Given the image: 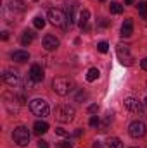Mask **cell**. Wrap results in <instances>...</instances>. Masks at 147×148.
<instances>
[{
  "mask_svg": "<svg viewBox=\"0 0 147 148\" xmlns=\"http://www.w3.org/2000/svg\"><path fill=\"white\" fill-rule=\"evenodd\" d=\"M52 90H54L57 95L66 97V95H69L74 90V81L71 77H68V76H57V77H54V81H52Z\"/></svg>",
  "mask_w": 147,
  "mask_h": 148,
  "instance_id": "6da1fadb",
  "label": "cell"
},
{
  "mask_svg": "<svg viewBox=\"0 0 147 148\" xmlns=\"http://www.w3.org/2000/svg\"><path fill=\"white\" fill-rule=\"evenodd\" d=\"M30 110L35 115H38V117H47L49 112H50V107H49V103L43 98H33L30 102Z\"/></svg>",
  "mask_w": 147,
  "mask_h": 148,
  "instance_id": "7a4b0ae2",
  "label": "cell"
},
{
  "mask_svg": "<svg viewBox=\"0 0 147 148\" xmlns=\"http://www.w3.org/2000/svg\"><path fill=\"white\" fill-rule=\"evenodd\" d=\"M12 140H14V143L17 147H26L30 143V131L24 126H17L12 131Z\"/></svg>",
  "mask_w": 147,
  "mask_h": 148,
  "instance_id": "3957f363",
  "label": "cell"
},
{
  "mask_svg": "<svg viewBox=\"0 0 147 148\" xmlns=\"http://www.w3.org/2000/svg\"><path fill=\"white\" fill-rule=\"evenodd\" d=\"M74 109L71 105H59L57 109H55V119L59 121V122H71L74 119Z\"/></svg>",
  "mask_w": 147,
  "mask_h": 148,
  "instance_id": "277c9868",
  "label": "cell"
},
{
  "mask_svg": "<svg viewBox=\"0 0 147 148\" xmlns=\"http://www.w3.org/2000/svg\"><path fill=\"white\" fill-rule=\"evenodd\" d=\"M47 19L50 21L52 26H59V28H62V26H66L68 16H66L61 9H50L49 14H47Z\"/></svg>",
  "mask_w": 147,
  "mask_h": 148,
  "instance_id": "5b68a950",
  "label": "cell"
},
{
  "mask_svg": "<svg viewBox=\"0 0 147 148\" xmlns=\"http://www.w3.org/2000/svg\"><path fill=\"white\" fill-rule=\"evenodd\" d=\"M116 53H118V59L123 66H132L133 64V55L128 48V45H123V43H118L116 45Z\"/></svg>",
  "mask_w": 147,
  "mask_h": 148,
  "instance_id": "8992f818",
  "label": "cell"
},
{
  "mask_svg": "<svg viewBox=\"0 0 147 148\" xmlns=\"http://www.w3.org/2000/svg\"><path fill=\"white\" fill-rule=\"evenodd\" d=\"M128 133H130L132 138H142V136H146V133H147V126L142 121H133L130 124V127H128Z\"/></svg>",
  "mask_w": 147,
  "mask_h": 148,
  "instance_id": "52a82bcc",
  "label": "cell"
},
{
  "mask_svg": "<svg viewBox=\"0 0 147 148\" xmlns=\"http://www.w3.org/2000/svg\"><path fill=\"white\" fill-rule=\"evenodd\" d=\"M2 79L9 86H17L21 83V76H19V73L16 69H5L3 74H2Z\"/></svg>",
  "mask_w": 147,
  "mask_h": 148,
  "instance_id": "ba28073f",
  "label": "cell"
},
{
  "mask_svg": "<svg viewBox=\"0 0 147 148\" xmlns=\"http://www.w3.org/2000/svg\"><path fill=\"white\" fill-rule=\"evenodd\" d=\"M125 107H126V110L133 112V114H142V112H144L142 102H139V100L133 98V97H128V98L125 100Z\"/></svg>",
  "mask_w": 147,
  "mask_h": 148,
  "instance_id": "9c48e42d",
  "label": "cell"
},
{
  "mask_svg": "<svg viewBox=\"0 0 147 148\" xmlns=\"http://www.w3.org/2000/svg\"><path fill=\"white\" fill-rule=\"evenodd\" d=\"M42 45H43V48H45L47 52H54V50H57V47H59V40L54 36V35H47V36H43Z\"/></svg>",
  "mask_w": 147,
  "mask_h": 148,
  "instance_id": "30bf717a",
  "label": "cell"
},
{
  "mask_svg": "<svg viewBox=\"0 0 147 148\" xmlns=\"http://www.w3.org/2000/svg\"><path fill=\"white\" fill-rule=\"evenodd\" d=\"M30 77H31L35 83H42L43 77H45V74H43V67H42L40 64H33L31 69H30Z\"/></svg>",
  "mask_w": 147,
  "mask_h": 148,
  "instance_id": "8fae6325",
  "label": "cell"
},
{
  "mask_svg": "<svg viewBox=\"0 0 147 148\" xmlns=\"http://www.w3.org/2000/svg\"><path fill=\"white\" fill-rule=\"evenodd\" d=\"M88 21H90V10L88 9H81L80 14H78V26L81 29H88Z\"/></svg>",
  "mask_w": 147,
  "mask_h": 148,
  "instance_id": "7c38bea8",
  "label": "cell"
},
{
  "mask_svg": "<svg viewBox=\"0 0 147 148\" xmlns=\"http://www.w3.org/2000/svg\"><path fill=\"white\" fill-rule=\"evenodd\" d=\"M12 60L14 62H19V64L28 62L30 60V53L26 50H16V52H12Z\"/></svg>",
  "mask_w": 147,
  "mask_h": 148,
  "instance_id": "4fadbf2b",
  "label": "cell"
},
{
  "mask_svg": "<svg viewBox=\"0 0 147 148\" xmlns=\"http://www.w3.org/2000/svg\"><path fill=\"white\" fill-rule=\"evenodd\" d=\"M133 35V21L132 19H125L123 26H121V36L128 38Z\"/></svg>",
  "mask_w": 147,
  "mask_h": 148,
  "instance_id": "5bb4252c",
  "label": "cell"
},
{
  "mask_svg": "<svg viewBox=\"0 0 147 148\" xmlns=\"http://www.w3.org/2000/svg\"><path fill=\"white\" fill-rule=\"evenodd\" d=\"M47 131H49V124H47L45 121H37V122H35V126H33V133H35L37 136L45 134Z\"/></svg>",
  "mask_w": 147,
  "mask_h": 148,
  "instance_id": "9a60e30c",
  "label": "cell"
},
{
  "mask_svg": "<svg viewBox=\"0 0 147 148\" xmlns=\"http://www.w3.org/2000/svg\"><path fill=\"white\" fill-rule=\"evenodd\" d=\"M33 40H35V33H33L31 29H26V31H23V35H21V45H23V47L30 45Z\"/></svg>",
  "mask_w": 147,
  "mask_h": 148,
  "instance_id": "2e32d148",
  "label": "cell"
},
{
  "mask_svg": "<svg viewBox=\"0 0 147 148\" xmlns=\"http://www.w3.org/2000/svg\"><path fill=\"white\" fill-rule=\"evenodd\" d=\"M106 148H123V143H121L119 138H111L106 143Z\"/></svg>",
  "mask_w": 147,
  "mask_h": 148,
  "instance_id": "e0dca14e",
  "label": "cell"
},
{
  "mask_svg": "<svg viewBox=\"0 0 147 148\" xmlns=\"http://www.w3.org/2000/svg\"><path fill=\"white\" fill-rule=\"evenodd\" d=\"M99 69H97V67H92V69H88V73H87V81H90V83H92V81H95V79H97V77H99Z\"/></svg>",
  "mask_w": 147,
  "mask_h": 148,
  "instance_id": "ac0fdd59",
  "label": "cell"
},
{
  "mask_svg": "<svg viewBox=\"0 0 147 148\" xmlns=\"http://www.w3.org/2000/svg\"><path fill=\"white\" fill-rule=\"evenodd\" d=\"M109 10L112 12V14H121V12H123V5H121L119 2H111Z\"/></svg>",
  "mask_w": 147,
  "mask_h": 148,
  "instance_id": "d6986e66",
  "label": "cell"
},
{
  "mask_svg": "<svg viewBox=\"0 0 147 148\" xmlns=\"http://www.w3.org/2000/svg\"><path fill=\"white\" fill-rule=\"evenodd\" d=\"M33 26H35L37 29H43V28H45V19L40 17V16H37V17L33 19Z\"/></svg>",
  "mask_w": 147,
  "mask_h": 148,
  "instance_id": "ffe728a7",
  "label": "cell"
},
{
  "mask_svg": "<svg viewBox=\"0 0 147 148\" xmlns=\"http://www.w3.org/2000/svg\"><path fill=\"white\" fill-rule=\"evenodd\" d=\"M139 12H140V16L144 17V19H147V2H139Z\"/></svg>",
  "mask_w": 147,
  "mask_h": 148,
  "instance_id": "44dd1931",
  "label": "cell"
},
{
  "mask_svg": "<svg viewBox=\"0 0 147 148\" xmlns=\"http://www.w3.org/2000/svg\"><path fill=\"white\" fill-rule=\"evenodd\" d=\"M97 48H99L101 53H106V52L109 50V43H107V41H101V43L97 45Z\"/></svg>",
  "mask_w": 147,
  "mask_h": 148,
  "instance_id": "7402d4cb",
  "label": "cell"
},
{
  "mask_svg": "<svg viewBox=\"0 0 147 148\" xmlns=\"http://www.w3.org/2000/svg\"><path fill=\"white\" fill-rule=\"evenodd\" d=\"M88 124H90L92 127H99V124H101V119H99L97 115H92V117H90V121H88Z\"/></svg>",
  "mask_w": 147,
  "mask_h": 148,
  "instance_id": "603a6c76",
  "label": "cell"
},
{
  "mask_svg": "<svg viewBox=\"0 0 147 148\" xmlns=\"http://www.w3.org/2000/svg\"><path fill=\"white\" fill-rule=\"evenodd\" d=\"M97 112H99V105L97 103H94V105L88 107V114H97Z\"/></svg>",
  "mask_w": 147,
  "mask_h": 148,
  "instance_id": "cb8c5ba5",
  "label": "cell"
},
{
  "mask_svg": "<svg viewBox=\"0 0 147 148\" xmlns=\"http://www.w3.org/2000/svg\"><path fill=\"white\" fill-rule=\"evenodd\" d=\"M55 134H59V136H68V131L62 129V127H57V129H55Z\"/></svg>",
  "mask_w": 147,
  "mask_h": 148,
  "instance_id": "d4e9b609",
  "label": "cell"
},
{
  "mask_svg": "<svg viewBox=\"0 0 147 148\" xmlns=\"http://www.w3.org/2000/svg\"><path fill=\"white\" fill-rule=\"evenodd\" d=\"M59 148H73V147H71L69 141H61V143H59Z\"/></svg>",
  "mask_w": 147,
  "mask_h": 148,
  "instance_id": "484cf974",
  "label": "cell"
},
{
  "mask_svg": "<svg viewBox=\"0 0 147 148\" xmlns=\"http://www.w3.org/2000/svg\"><path fill=\"white\" fill-rule=\"evenodd\" d=\"M85 98H87V93H85V91H80V93H78V97H76V100H78V102H80V100H85Z\"/></svg>",
  "mask_w": 147,
  "mask_h": 148,
  "instance_id": "4316f807",
  "label": "cell"
},
{
  "mask_svg": "<svg viewBox=\"0 0 147 148\" xmlns=\"http://www.w3.org/2000/svg\"><path fill=\"white\" fill-rule=\"evenodd\" d=\"M38 148H49V143H47L45 140H40V141H38Z\"/></svg>",
  "mask_w": 147,
  "mask_h": 148,
  "instance_id": "83f0119b",
  "label": "cell"
},
{
  "mask_svg": "<svg viewBox=\"0 0 147 148\" xmlns=\"http://www.w3.org/2000/svg\"><path fill=\"white\" fill-rule=\"evenodd\" d=\"M140 66H142V69H144V71H147V57L140 60Z\"/></svg>",
  "mask_w": 147,
  "mask_h": 148,
  "instance_id": "f1b7e54d",
  "label": "cell"
},
{
  "mask_svg": "<svg viewBox=\"0 0 147 148\" xmlns=\"http://www.w3.org/2000/svg\"><path fill=\"white\" fill-rule=\"evenodd\" d=\"M7 38H9V35H7V31H3V33H2V40H7Z\"/></svg>",
  "mask_w": 147,
  "mask_h": 148,
  "instance_id": "f546056e",
  "label": "cell"
},
{
  "mask_svg": "<svg viewBox=\"0 0 147 148\" xmlns=\"http://www.w3.org/2000/svg\"><path fill=\"white\" fill-rule=\"evenodd\" d=\"M94 148H101V141H94Z\"/></svg>",
  "mask_w": 147,
  "mask_h": 148,
  "instance_id": "4dcf8cb0",
  "label": "cell"
},
{
  "mask_svg": "<svg viewBox=\"0 0 147 148\" xmlns=\"http://www.w3.org/2000/svg\"><path fill=\"white\" fill-rule=\"evenodd\" d=\"M133 2H135V0H125V3H126V5H132Z\"/></svg>",
  "mask_w": 147,
  "mask_h": 148,
  "instance_id": "1f68e13d",
  "label": "cell"
},
{
  "mask_svg": "<svg viewBox=\"0 0 147 148\" xmlns=\"http://www.w3.org/2000/svg\"><path fill=\"white\" fill-rule=\"evenodd\" d=\"M146 103H147V97H146Z\"/></svg>",
  "mask_w": 147,
  "mask_h": 148,
  "instance_id": "d6a6232c",
  "label": "cell"
},
{
  "mask_svg": "<svg viewBox=\"0 0 147 148\" xmlns=\"http://www.w3.org/2000/svg\"><path fill=\"white\" fill-rule=\"evenodd\" d=\"M101 2H106V0H101Z\"/></svg>",
  "mask_w": 147,
  "mask_h": 148,
  "instance_id": "836d02e7",
  "label": "cell"
},
{
  "mask_svg": "<svg viewBox=\"0 0 147 148\" xmlns=\"http://www.w3.org/2000/svg\"><path fill=\"white\" fill-rule=\"evenodd\" d=\"M33 2H38V0H33Z\"/></svg>",
  "mask_w": 147,
  "mask_h": 148,
  "instance_id": "e575fe53",
  "label": "cell"
}]
</instances>
